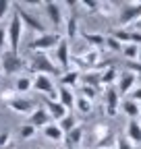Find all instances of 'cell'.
Masks as SVG:
<instances>
[{"label": "cell", "instance_id": "39", "mask_svg": "<svg viewBox=\"0 0 141 149\" xmlns=\"http://www.w3.org/2000/svg\"><path fill=\"white\" fill-rule=\"evenodd\" d=\"M116 149H135V145L127 137H120V139H116Z\"/></svg>", "mask_w": 141, "mask_h": 149}, {"label": "cell", "instance_id": "35", "mask_svg": "<svg viewBox=\"0 0 141 149\" xmlns=\"http://www.w3.org/2000/svg\"><path fill=\"white\" fill-rule=\"evenodd\" d=\"M81 6H85L87 13H100V2L98 0H81Z\"/></svg>", "mask_w": 141, "mask_h": 149}, {"label": "cell", "instance_id": "23", "mask_svg": "<svg viewBox=\"0 0 141 149\" xmlns=\"http://www.w3.org/2000/svg\"><path fill=\"white\" fill-rule=\"evenodd\" d=\"M120 108H122V112L131 118V120H137V116L141 114V108H139V104L137 102H133V100H125V102H120Z\"/></svg>", "mask_w": 141, "mask_h": 149}, {"label": "cell", "instance_id": "16", "mask_svg": "<svg viewBox=\"0 0 141 149\" xmlns=\"http://www.w3.org/2000/svg\"><path fill=\"white\" fill-rule=\"evenodd\" d=\"M81 37H83V42L87 44V48H91V50L106 48V35H102V33H87V31H83Z\"/></svg>", "mask_w": 141, "mask_h": 149}, {"label": "cell", "instance_id": "19", "mask_svg": "<svg viewBox=\"0 0 141 149\" xmlns=\"http://www.w3.org/2000/svg\"><path fill=\"white\" fill-rule=\"evenodd\" d=\"M81 81H83V85H89L94 89H100L102 87V72L100 70H85L81 74Z\"/></svg>", "mask_w": 141, "mask_h": 149}, {"label": "cell", "instance_id": "3", "mask_svg": "<svg viewBox=\"0 0 141 149\" xmlns=\"http://www.w3.org/2000/svg\"><path fill=\"white\" fill-rule=\"evenodd\" d=\"M23 23H21V19L17 13H13V19H10V23L6 27V42H8V50L15 52V54H19V48H21V37H23Z\"/></svg>", "mask_w": 141, "mask_h": 149}, {"label": "cell", "instance_id": "6", "mask_svg": "<svg viewBox=\"0 0 141 149\" xmlns=\"http://www.w3.org/2000/svg\"><path fill=\"white\" fill-rule=\"evenodd\" d=\"M33 89L40 91L46 100H54V102H58V87H54L52 79L46 77V74H35V79H33Z\"/></svg>", "mask_w": 141, "mask_h": 149}, {"label": "cell", "instance_id": "22", "mask_svg": "<svg viewBox=\"0 0 141 149\" xmlns=\"http://www.w3.org/2000/svg\"><path fill=\"white\" fill-rule=\"evenodd\" d=\"M127 139L131 143L141 145V124L137 120H129V124H127Z\"/></svg>", "mask_w": 141, "mask_h": 149}, {"label": "cell", "instance_id": "33", "mask_svg": "<svg viewBox=\"0 0 141 149\" xmlns=\"http://www.w3.org/2000/svg\"><path fill=\"white\" fill-rule=\"evenodd\" d=\"M0 149H15V145L10 141V130H2L0 133Z\"/></svg>", "mask_w": 141, "mask_h": 149}, {"label": "cell", "instance_id": "45", "mask_svg": "<svg viewBox=\"0 0 141 149\" xmlns=\"http://www.w3.org/2000/svg\"><path fill=\"white\" fill-rule=\"evenodd\" d=\"M135 29H137V31H141V21H137V23H135Z\"/></svg>", "mask_w": 141, "mask_h": 149}, {"label": "cell", "instance_id": "9", "mask_svg": "<svg viewBox=\"0 0 141 149\" xmlns=\"http://www.w3.org/2000/svg\"><path fill=\"white\" fill-rule=\"evenodd\" d=\"M70 42H66L64 37H62V42L58 44V48L54 50V62L60 66V70L62 72H66V70H70V46H68Z\"/></svg>", "mask_w": 141, "mask_h": 149}, {"label": "cell", "instance_id": "29", "mask_svg": "<svg viewBox=\"0 0 141 149\" xmlns=\"http://www.w3.org/2000/svg\"><path fill=\"white\" fill-rule=\"evenodd\" d=\"M35 133H38V128H33L29 122H25V124H21V128H19V139H21V141H29V139L35 137Z\"/></svg>", "mask_w": 141, "mask_h": 149}, {"label": "cell", "instance_id": "5", "mask_svg": "<svg viewBox=\"0 0 141 149\" xmlns=\"http://www.w3.org/2000/svg\"><path fill=\"white\" fill-rule=\"evenodd\" d=\"M141 21V0L139 2H125L118 10V25L125 29L127 25H135Z\"/></svg>", "mask_w": 141, "mask_h": 149}, {"label": "cell", "instance_id": "43", "mask_svg": "<svg viewBox=\"0 0 141 149\" xmlns=\"http://www.w3.org/2000/svg\"><path fill=\"white\" fill-rule=\"evenodd\" d=\"M131 44H135V46H139V44H141V31L131 29Z\"/></svg>", "mask_w": 141, "mask_h": 149}, {"label": "cell", "instance_id": "48", "mask_svg": "<svg viewBox=\"0 0 141 149\" xmlns=\"http://www.w3.org/2000/svg\"><path fill=\"white\" fill-rule=\"evenodd\" d=\"M139 116H141V114H139Z\"/></svg>", "mask_w": 141, "mask_h": 149}, {"label": "cell", "instance_id": "12", "mask_svg": "<svg viewBox=\"0 0 141 149\" xmlns=\"http://www.w3.org/2000/svg\"><path fill=\"white\" fill-rule=\"evenodd\" d=\"M33 128H44V126H48L50 122H52V118H50V114H48V110L46 108H42V106H38L31 114H29V120H27Z\"/></svg>", "mask_w": 141, "mask_h": 149}, {"label": "cell", "instance_id": "11", "mask_svg": "<svg viewBox=\"0 0 141 149\" xmlns=\"http://www.w3.org/2000/svg\"><path fill=\"white\" fill-rule=\"evenodd\" d=\"M6 106H8L13 112H17V114H23V116H29L31 112L38 108L33 100H27V97H21V95H17L15 100H10Z\"/></svg>", "mask_w": 141, "mask_h": 149}, {"label": "cell", "instance_id": "1", "mask_svg": "<svg viewBox=\"0 0 141 149\" xmlns=\"http://www.w3.org/2000/svg\"><path fill=\"white\" fill-rule=\"evenodd\" d=\"M27 70L33 72V74H46V77L48 74H62L60 66L48 54H33L29 64H27Z\"/></svg>", "mask_w": 141, "mask_h": 149}, {"label": "cell", "instance_id": "30", "mask_svg": "<svg viewBox=\"0 0 141 149\" xmlns=\"http://www.w3.org/2000/svg\"><path fill=\"white\" fill-rule=\"evenodd\" d=\"M122 54H125V58H127V60H137L139 46H135V44H127V46H122Z\"/></svg>", "mask_w": 141, "mask_h": 149}, {"label": "cell", "instance_id": "14", "mask_svg": "<svg viewBox=\"0 0 141 149\" xmlns=\"http://www.w3.org/2000/svg\"><path fill=\"white\" fill-rule=\"evenodd\" d=\"M118 93L120 95H125V93H131L133 91V87H135V83H137V74H133V72H122V74H118Z\"/></svg>", "mask_w": 141, "mask_h": 149}, {"label": "cell", "instance_id": "26", "mask_svg": "<svg viewBox=\"0 0 141 149\" xmlns=\"http://www.w3.org/2000/svg\"><path fill=\"white\" fill-rule=\"evenodd\" d=\"M116 42H120L122 46H127V44H131V29H122V27H118V29H114L112 33H110Z\"/></svg>", "mask_w": 141, "mask_h": 149}, {"label": "cell", "instance_id": "20", "mask_svg": "<svg viewBox=\"0 0 141 149\" xmlns=\"http://www.w3.org/2000/svg\"><path fill=\"white\" fill-rule=\"evenodd\" d=\"M58 102H60L66 110H68V108H75V102H77L75 91L68 89V87H58Z\"/></svg>", "mask_w": 141, "mask_h": 149}, {"label": "cell", "instance_id": "17", "mask_svg": "<svg viewBox=\"0 0 141 149\" xmlns=\"http://www.w3.org/2000/svg\"><path fill=\"white\" fill-rule=\"evenodd\" d=\"M42 130H44V137H46L48 141H52V143H62V141H64V133H62V128H60L56 122H50V124L44 126Z\"/></svg>", "mask_w": 141, "mask_h": 149}, {"label": "cell", "instance_id": "2", "mask_svg": "<svg viewBox=\"0 0 141 149\" xmlns=\"http://www.w3.org/2000/svg\"><path fill=\"white\" fill-rule=\"evenodd\" d=\"M62 42V35L60 33H44V35H35V40L29 42V50L31 52H38V54H46L48 50H56L58 44Z\"/></svg>", "mask_w": 141, "mask_h": 149}, {"label": "cell", "instance_id": "31", "mask_svg": "<svg viewBox=\"0 0 141 149\" xmlns=\"http://www.w3.org/2000/svg\"><path fill=\"white\" fill-rule=\"evenodd\" d=\"M106 137H110V128L106 124H96V128H94V141H100V139H106Z\"/></svg>", "mask_w": 141, "mask_h": 149}, {"label": "cell", "instance_id": "44", "mask_svg": "<svg viewBox=\"0 0 141 149\" xmlns=\"http://www.w3.org/2000/svg\"><path fill=\"white\" fill-rule=\"evenodd\" d=\"M131 100H133V102H137V104H141V87H139V89H135V91H131Z\"/></svg>", "mask_w": 141, "mask_h": 149}, {"label": "cell", "instance_id": "46", "mask_svg": "<svg viewBox=\"0 0 141 149\" xmlns=\"http://www.w3.org/2000/svg\"><path fill=\"white\" fill-rule=\"evenodd\" d=\"M137 60L141 62V46H139V54H137Z\"/></svg>", "mask_w": 141, "mask_h": 149}, {"label": "cell", "instance_id": "21", "mask_svg": "<svg viewBox=\"0 0 141 149\" xmlns=\"http://www.w3.org/2000/svg\"><path fill=\"white\" fill-rule=\"evenodd\" d=\"M77 33H79V21H77V17L75 15H70L68 17V21L64 23V40L68 42H73L75 37H77Z\"/></svg>", "mask_w": 141, "mask_h": 149}, {"label": "cell", "instance_id": "32", "mask_svg": "<svg viewBox=\"0 0 141 149\" xmlns=\"http://www.w3.org/2000/svg\"><path fill=\"white\" fill-rule=\"evenodd\" d=\"M112 141H114V139H112V135H110V137H106V139L94 141L89 147H91V149H112Z\"/></svg>", "mask_w": 141, "mask_h": 149}, {"label": "cell", "instance_id": "18", "mask_svg": "<svg viewBox=\"0 0 141 149\" xmlns=\"http://www.w3.org/2000/svg\"><path fill=\"white\" fill-rule=\"evenodd\" d=\"M79 81H81V72H79L77 68H70V70H66V72L60 74V87L73 89V87H77Z\"/></svg>", "mask_w": 141, "mask_h": 149}, {"label": "cell", "instance_id": "8", "mask_svg": "<svg viewBox=\"0 0 141 149\" xmlns=\"http://www.w3.org/2000/svg\"><path fill=\"white\" fill-rule=\"evenodd\" d=\"M104 108H106V114L110 118H114L118 114V108H120V93L118 89L112 85V87H106L104 91Z\"/></svg>", "mask_w": 141, "mask_h": 149}, {"label": "cell", "instance_id": "24", "mask_svg": "<svg viewBox=\"0 0 141 149\" xmlns=\"http://www.w3.org/2000/svg\"><path fill=\"white\" fill-rule=\"evenodd\" d=\"M116 81H118V70H116L114 66L102 70V85H104V87H112Z\"/></svg>", "mask_w": 141, "mask_h": 149}, {"label": "cell", "instance_id": "36", "mask_svg": "<svg viewBox=\"0 0 141 149\" xmlns=\"http://www.w3.org/2000/svg\"><path fill=\"white\" fill-rule=\"evenodd\" d=\"M106 48H108L110 52H120V50H122V44L116 42L112 35H108V37H106Z\"/></svg>", "mask_w": 141, "mask_h": 149}, {"label": "cell", "instance_id": "4", "mask_svg": "<svg viewBox=\"0 0 141 149\" xmlns=\"http://www.w3.org/2000/svg\"><path fill=\"white\" fill-rule=\"evenodd\" d=\"M0 66H2L4 74H19L21 70H27V62L19 54L10 52L8 48L2 52V56H0Z\"/></svg>", "mask_w": 141, "mask_h": 149}, {"label": "cell", "instance_id": "38", "mask_svg": "<svg viewBox=\"0 0 141 149\" xmlns=\"http://www.w3.org/2000/svg\"><path fill=\"white\" fill-rule=\"evenodd\" d=\"M127 68H129V72H133V74H141V62L139 60H127Z\"/></svg>", "mask_w": 141, "mask_h": 149}, {"label": "cell", "instance_id": "27", "mask_svg": "<svg viewBox=\"0 0 141 149\" xmlns=\"http://www.w3.org/2000/svg\"><path fill=\"white\" fill-rule=\"evenodd\" d=\"M75 108L81 112L83 116H87V114H91V110H94V102L85 100V97H77V102H75Z\"/></svg>", "mask_w": 141, "mask_h": 149}, {"label": "cell", "instance_id": "42", "mask_svg": "<svg viewBox=\"0 0 141 149\" xmlns=\"http://www.w3.org/2000/svg\"><path fill=\"white\" fill-rule=\"evenodd\" d=\"M6 29L2 27V25H0V52H4L6 50Z\"/></svg>", "mask_w": 141, "mask_h": 149}, {"label": "cell", "instance_id": "7", "mask_svg": "<svg viewBox=\"0 0 141 149\" xmlns=\"http://www.w3.org/2000/svg\"><path fill=\"white\" fill-rule=\"evenodd\" d=\"M15 13L19 15V19H21L23 27H29L31 31H35L38 35H44V33H48V31H46V25L42 23V19H38L35 15L27 13V10H25V8H21L19 4H17V10H15Z\"/></svg>", "mask_w": 141, "mask_h": 149}, {"label": "cell", "instance_id": "37", "mask_svg": "<svg viewBox=\"0 0 141 149\" xmlns=\"http://www.w3.org/2000/svg\"><path fill=\"white\" fill-rule=\"evenodd\" d=\"M10 6H13L10 0H0V23H2V21H4V17L10 13Z\"/></svg>", "mask_w": 141, "mask_h": 149}, {"label": "cell", "instance_id": "34", "mask_svg": "<svg viewBox=\"0 0 141 149\" xmlns=\"http://www.w3.org/2000/svg\"><path fill=\"white\" fill-rule=\"evenodd\" d=\"M79 91H81V97L89 100V102H94V100L98 97V89H94V87H89V85H83Z\"/></svg>", "mask_w": 141, "mask_h": 149}, {"label": "cell", "instance_id": "15", "mask_svg": "<svg viewBox=\"0 0 141 149\" xmlns=\"http://www.w3.org/2000/svg\"><path fill=\"white\" fill-rule=\"evenodd\" d=\"M83 133H85V130H83V126H75L73 130H70V133H66L64 135V145H66V149H77L79 145H81V141H83Z\"/></svg>", "mask_w": 141, "mask_h": 149}, {"label": "cell", "instance_id": "40", "mask_svg": "<svg viewBox=\"0 0 141 149\" xmlns=\"http://www.w3.org/2000/svg\"><path fill=\"white\" fill-rule=\"evenodd\" d=\"M112 8H114L112 2H100V13H102L104 17H110V15H112Z\"/></svg>", "mask_w": 141, "mask_h": 149}, {"label": "cell", "instance_id": "41", "mask_svg": "<svg viewBox=\"0 0 141 149\" xmlns=\"http://www.w3.org/2000/svg\"><path fill=\"white\" fill-rule=\"evenodd\" d=\"M17 95H19V93H17L15 89H6V91H2V102H4V104H8V102H10V100H15Z\"/></svg>", "mask_w": 141, "mask_h": 149}, {"label": "cell", "instance_id": "47", "mask_svg": "<svg viewBox=\"0 0 141 149\" xmlns=\"http://www.w3.org/2000/svg\"><path fill=\"white\" fill-rule=\"evenodd\" d=\"M137 81H139V83H141V74H139V77H137Z\"/></svg>", "mask_w": 141, "mask_h": 149}, {"label": "cell", "instance_id": "25", "mask_svg": "<svg viewBox=\"0 0 141 149\" xmlns=\"http://www.w3.org/2000/svg\"><path fill=\"white\" fill-rule=\"evenodd\" d=\"M29 89H33V79L27 77V74H21V77L15 81V91L17 93H25Z\"/></svg>", "mask_w": 141, "mask_h": 149}, {"label": "cell", "instance_id": "13", "mask_svg": "<svg viewBox=\"0 0 141 149\" xmlns=\"http://www.w3.org/2000/svg\"><path fill=\"white\" fill-rule=\"evenodd\" d=\"M44 108L48 110L52 122H60V120L68 114V110H66L60 102H54V100H44Z\"/></svg>", "mask_w": 141, "mask_h": 149}, {"label": "cell", "instance_id": "10", "mask_svg": "<svg viewBox=\"0 0 141 149\" xmlns=\"http://www.w3.org/2000/svg\"><path fill=\"white\" fill-rule=\"evenodd\" d=\"M42 6H44V13H46V17H48V21L54 25V27H62L64 17H62L60 2H52V0H46V2H42Z\"/></svg>", "mask_w": 141, "mask_h": 149}, {"label": "cell", "instance_id": "28", "mask_svg": "<svg viewBox=\"0 0 141 149\" xmlns=\"http://www.w3.org/2000/svg\"><path fill=\"white\" fill-rule=\"evenodd\" d=\"M56 124L62 128V133L66 135V133H70V130L77 126V120H75V116H73V114H66V116H64L60 122H56Z\"/></svg>", "mask_w": 141, "mask_h": 149}]
</instances>
